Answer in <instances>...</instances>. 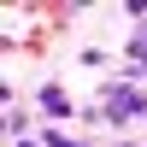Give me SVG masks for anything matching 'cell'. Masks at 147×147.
<instances>
[{
  "label": "cell",
  "mask_w": 147,
  "mask_h": 147,
  "mask_svg": "<svg viewBox=\"0 0 147 147\" xmlns=\"http://www.w3.org/2000/svg\"><path fill=\"white\" fill-rule=\"evenodd\" d=\"M41 141H47V147H94V141H77V136H65V129H47Z\"/></svg>",
  "instance_id": "obj_7"
},
{
  "label": "cell",
  "mask_w": 147,
  "mask_h": 147,
  "mask_svg": "<svg viewBox=\"0 0 147 147\" xmlns=\"http://www.w3.org/2000/svg\"><path fill=\"white\" fill-rule=\"evenodd\" d=\"M100 106H106V124L112 129H129V118H141L147 124V88L136 71H118V77L100 82Z\"/></svg>",
  "instance_id": "obj_1"
},
{
  "label": "cell",
  "mask_w": 147,
  "mask_h": 147,
  "mask_svg": "<svg viewBox=\"0 0 147 147\" xmlns=\"http://www.w3.org/2000/svg\"><path fill=\"white\" fill-rule=\"evenodd\" d=\"M136 35H141V41H147V24H136Z\"/></svg>",
  "instance_id": "obj_8"
},
{
  "label": "cell",
  "mask_w": 147,
  "mask_h": 147,
  "mask_svg": "<svg viewBox=\"0 0 147 147\" xmlns=\"http://www.w3.org/2000/svg\"><path fill=\"white\" fill-rule=\"evenodd\" d=\"M41 18H47V30H71V24H77V6H71V0H53Z\"/></svg>",
  "instance_id": "obj_4"
},
{
  "label": "cell",
  "mask_w": 147,
  "mask_h": 147,
  "mask_svg": "<svg viewBox=\"0 0 147 147\" xmlns=\"http://www.w3.org/2000/svg\"><path fill=\"white\" fill-rule=\"evenodd\" d=\"M35 106H41L53 124H65V118H71V94L59 88V82H35Z\"/></svg>",
  "instance_id": "obj_2"
},
{
  "label": "cell",
  "mask_w": 147,
  "mask_h": 147,
  "mask_svg": "<svg viewBox=\"0 0 147 147\" xmlns=\"http://www.w3.org/2000/svg\"><path fill=\"white\" fill-rule=\"evenodd\" d=\"M124 71L147 77V41H141V35H129V41H124Z\"/></svg>",
  "instance_id": "obj_3"
},
{
  "label": "cell",
  "mask_w": 147,
  "mask_h": 147,
  "mask_svg": "<svg viewBox=\"0 0 147 147\" xmlns=\"http://www.w3.org/2000/svg\"><path fill=\"white\" fill-rule=\"evenodd\" d=\"M18 147H35V141H30V136H18Z\"/></svg>",
  "instance_id": "obj_9"
},
{
  "label": "cell",
  "mask_w": 147,
  "mask_h": 147,
  "mask_svg": "<svg viewBox=\"0 0 147 147\" xmlns=\"http://www.w3.org/2000/svg\"><path fill=\"white\" fill-rule=\"evenodd\" d=\"M6 129H12V136H24V129H30V112H24V106H18V100H12V106H6Z\"/></svg>",
  "instance_id": "obj_5"
},
{
  "label": "cell",
  "mask_w": 147,
  "mask_h": 147,
  "mask_svg": "<svg viewBox=\"0 0 147 147\" xmlns=\"http://www.w3.org/2000/svg\"><path fill=\"white\" fill-rule=\"evenodd\" d=\"M47 35H53V30H47V24H35V30L24 35V47H30V53H47Z\"/></svg>",
  "instance_id": "obj_6"
}]
</instances>
